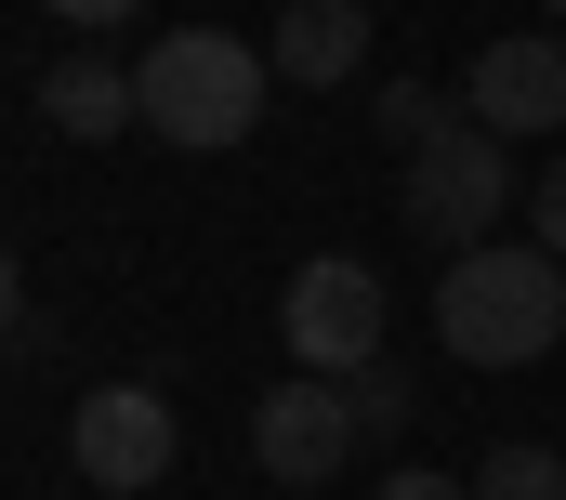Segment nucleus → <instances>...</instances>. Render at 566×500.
Returning a JSON list of instances; mask_svg holds the SVG:
<instances>
[{"label": "nucleus", "instance_id": "obj_1", "mask_svg": "<svg viewBox=\"0 0 566 500\" xmlns=\"http://www.w3.org/2000/svg\"><path fill=\"white\" fill-rule=\"evenodd\" d=\"M434 343H448L461 369H541L566 343V263L541 238L448 250V277H434Z\"/></svg>", "mask_w": 566, "mask_h": 500}, {"label": "nucleus", "instance_id": "obj_2", "mask_svg": "<svg viewBox=\"0 0 566 500\" xmlns=\"http://www.w3.org/2000/svg\"><path fill=\"white\" fill-rule=\"evenodd\" d=\"M133 93H145V132H158V145L224 158V145H251V132H264L277 66H264L251 40H224V27H171V40H145Z\"/></svg>", "mask_w": 566, "mask_h": 500}, {"label": "nucleus", "instance_id": "obj_3", "mask_svg": "<svg viewBox=\"0 0 566 500\" xmlns=\"http://www.w3.org/2000/svg\"><path fill=\"white\" fill-rule=\"evenodd\" d=\"M527 198V171H514V145L474 119H448L434 145H409V185H396V211H409V238L434 250H488V225Z\"/></svg>", "mask_w": 566, "mask_h": 500}, {"label": "nucleus", "instance_id": "obj_4", "mask_svg": "<svg viewBox=\"0 0 566 500\" xmlns=\"http://www.w3.org/2000/svg\"><path fill=\"white\" fill-rule=\"evenodd\" d=\"M277 330H290V356H303L316 382H356L369 356H382V277H369L356 250H316V263L290 277Z\"/></svg>", "mask_w": 566, "mask_h": 500}, {"label": "nucleus", "instance_id": "obj_5", "mask_svg": "<svg viewBox=\"0 0 566 500\" xmlns=\"http://www.w3.org/2000/svg\"><path fill=\"white\" fill-rule=\"evenodd\" d=\"M66 448H80V475L106 500H145L171 475V448H185V421H171V395L158 382H93L80 395V421H66Z\"/></svg>", "mask_w": 566, "mask_h": 500}, {"label": "nucleus", "instance_id": "obj_6", "mask_svg": "<svg viewBox=\"0 0 566 500\" xmlns=\"http://www.w3.org/2000/svg\"><path fill=\"white\" fill-rule=\"evenodd\" d=\"M461 119L527 145V132H566V27H514L461 66Z\"/></svg>", "mask_w": 566, "mask_h": 500}, {"label": "nucleus", "instance_id": "obj_7", "mask_svg": "<svg viewBox=\"0 0 566 500\" xmlns=\"http://www.w3.org/2000/svg\"><path fill=\"white\" fill-rule=\"evenodd\" d=\"M369 435H356V408H343V382H277V395H251V461L277 475V488H329L343 461H356Z\"/></svg>", "mask_w": 566, "mask_h": 500}, {"label": "nucleus", "instance_id": "obj_8", "mask_svg": "<svg viewBox=\"0 0 566 500\" xmlns=\"http://www.w3.org/2000/svg\"><path fill=\"white\" fill-rule=\"evenodd\" d=\"M264 66L303 80V93H356V66H369V0H290L277 40H264Z\"/></svg>", "mask_w": 566, "mask_h": 500}, {"label": "nucleus", "instance_id": "obj_9", "mask_svg": "<svg viewBox=\"0 0 566 500\" xmlns=\"http://www.w3.org/2000/svg\"><path fill=\"white\" fill-rule=\"evenodd\" d=\"M40 119L66 132V145H106V132L145 119V93H133L119 53H53V66H40Z\"/></svg>", "mask_w": 566, "mask_h": 500}, {"label": "nucleus", "instance_id": "obj_10", "mask_svg": "<svg viewBox=\"0 0 566 500\" xmlns=\"http://www.w3.org/2000/svg\"><path fill=\"white\" fill-rule=\"evenodd\" d=\"M474 500H566V461L514 435V448H488V461H474Z\"/></svg>", "mask_w": 566, "mask_h": 500}, {"label": "nucleus", "instance_id": "obj_11", "mask_svg": "<svg viewBox=\"0 0 566 500\" xmlns=\"http://www.w3.org/2000/svg\"><path fill=\"white\" fill-rule=\"evenodd\" d=\"M343 408H356V435H409V408H422V382L396 369V356H369V369L343 382Z\"/></svg>", "mask_w": 566, "mask_h": 500}, {"label": "nucleus", "instance_id": "obj_12", "mask_svg": "<svg viewBox=\"0 0 566 500\" xmlns=\"http://www.w3.org/2000/svg\"><path fill=\"white\" fill-rule=\"evenodd\" d=\"M369 119L396 132V145H434V132L461 119V106H448V93H434V80H382V106H369Z\"/></svg>", "mask_w": 566, "mask_h": 500}, {"label": "nucleus", "instance_id": "obj_13", "mask_svg": "<svg viewBox=\"0 0 566 500\" xmlns=\"http://www.w3.org/2000/svg\"><path fill=\"white\" fill-rule=\"evenodd\" d=\"M527 238L566 263V158H554V171H527Z\"/></svg>", "mask_w": 566, "mask_h": 500}, {"label": "nucleus", "instance_id": "obj_14", "mask_svg": "<svg viewBox=\"0 0 566 500\" xmlns=\"http://www.w3.org/2000/svg\"><path fill=\"white\" fill-rule=\"evenodd\" d=\"M369 500H474V488H461V475H422V461H409V475H382Z\"/></svg>", "mask_w": 566, "mask_h": 500}, {"label": "nucleus", "instance_id": "obj_15", "mask_svg": "<svg viewBox=\"0 0 566 500\" xmlns=\"http://www.w3.org/2000/svg\"><path fill=\"white\" fill-rule=\"evenodd\" d=\"M13 330H27V263L0 250V343H13Z\"/></svg>", "mask_w": 566, "mask_h": 500}, {"label": "nucleus", "instance_id": "obj_16", "mask_svg": "<svg viewBox=\"0 0 566 500\" xmlns=\"http://www.w3.org/2000/svg\"><path fill=\"white\" fill-rule=\"evenodd\" d=\"M53 13H66V27H133L145 0H53Z\"/></svg>", "mask_w": 566, "mask_h": 500}, {"label": "nucleus", "instance_id": "obj_17", "mask_svg": "<svg viewBox=\"0 0 566 500\" xmlns=\"http://www.w3.org/2000/svg\"><path fill=\"white\" fill-rule=\"evenodd\" d=\"M554 13H566V0H554Z\"/></svg>", "mask_w": 566, "mask_h": 500}]
</instances>
